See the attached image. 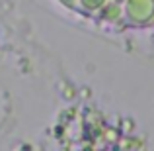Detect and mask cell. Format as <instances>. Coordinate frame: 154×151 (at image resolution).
Segmentation results:
<instances>
[{
	"instance_id": "1",
	"label": "cell",
	"mask_w": 154,
	"mask_h": 151,
	"mask_svg": "<svg viewBox=\"0 0 154 151\" xmlns=\"http://www.w3.org/2000/svg\"><path fill=\"white\" fill-rule=\"evenodd\" d=\"M154 26V0H125L123 28H152Z\"/></svg>"
},
{
	"instance_id": "3",
	"label": "cell",
	"mask_w": 154,
	"mask_h": 151,
	"mask_svg": "<svg viewBox=\"0 0 154 151\" xmlns=\"http://www.w3.org/2000/svg\"><path fill=\"white\" fill-rule=\"evenodd\" d=\"M103 4H105V0H76V10L74 12L86 16V18L96 20V16L102 10Z\"/></svg>"
},
{
	"instance_id": "4",
	"label": "cell",
	"mask_w": 154,
	"mask_h": 151,
	"mask_svg": "<svg viewBox=\"0 0 154 151\" xmlns=\"http://www.w3.org/2000/svg\"><path fill=\"white\" fill-rule=\"evenodd\" d=\"M59 2L68 10H76V0H59Z\"/></svg>"
},
{
	"instance_id": "2",
	"label": "cell",
	"mask_w": 154,
	"mask_h": 151,
	"mask_svg": "<svg viewBox=\"0 0 154 151\" xmlns=\"http://www.w3.org/2000/svg\"><path fill=\"white\" fill-rule=\"evenodd\" d=\"M123 2L125 0H105L102 10L96 16V22L105 24V26L123 28Z\"/></svg>"
}]
</instances>
